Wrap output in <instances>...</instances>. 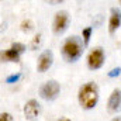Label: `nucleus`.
Instances as JSON below:
<instances>
[{"instance_id": "1", "label": "nucleus", "mask_w": 121, "mask_h": 121, "mask_svg": "<svg viewBox=\"0 0 121 121\" xmlns=\"http://www.w3.org/2000/svg\"><path fill=\"white\" fill-rule=\"evenodd\" d=\"M83 51H85V44L82 41V38L76 37V35H72V37H68L63 44H62V48H60V52H62V56L63 59L69 63H75L82 58L83 55Z\"/></svg>"}, {"instance_id": "2", "label": "nucleus", "mask_w": 121, "mask_h": 121, "mask_svg": "<svg viewBox=\"0 0 121 121\" xmlns=\"http://www.w3.org/2000/svg\"><path fill=\"white\" fill-rule=\"evenodd\" d=\"M99 97H100L99 86L94 82L85 83L78 91V101L83 110H93L99 103Z\"/></svg>"}, {"instance_id": "3", "label": "nucleus", "mask_w": 121, "mask_h": 121, "mask_svg": "<svg viewBox=\"0 0 121 121\" xmlns=\"http://www.w3.org/2000/svg\"><path fill=\"white\" fill-rule=\"evenodd\" d=\"M59 93H60V85L56 80H48L39 87L41 99H44L47 101H54L55 99H58Z\"/></svg>"}, {"instance_id": "4", "label": "nucleus", "mask_w": 121, "mask_h": 121, "mask_svg": "<svg viewBox=\"0 0 121 121\" xmlns=\"http://www.w3.org/2000/svg\"><path fill=\"white\" fill-rule=\"evenodd\" d=\"M104 60H106L104 49L101 47H96L87 55V68L91 70H97L104 65Z\"/></svg>"}, {"instance_id": "5", "label": "nucleus", "mask_w": 121, "mask_h": 121, "mask_svg": "<svg viewBox=\"0 0 121 121\" xmlns=\"http://www.w3.org/2000/svg\"><path fill=\"white\" fill-rule=\"evenodd\" d=\"M69 21H70V17H69V13L65 11V10H60L55 14L54 17V23H52V30L55 34H62L68 30L69 27Z\"/></svg>"}, {"instance_id": "6", "label": "nucleus", "mask_w": 121, "mask_h": 121, "mask_svg": "<svg viewBox=\"0 0 121 121\" xmlns=\"http://www.w3.org/2000/svg\"><path fill=\"white\" fill-rule=\"evenodd\" d=\"M23 114H24V117H26L27 121H37L38 120V117L41 114V104L38 103V100H35V99L28 100L24 104Z\"/></svg>"}, {"instance_id": "7", "label": "nucleus", "mask_w": 121, "mask_h": 121, "mask_svg": "<svg viewBox=\"0 0 121 121\" xmlns=\"http://www.w3.org/2000/svg\"><path fill=\"white\" fill-rule=\"evenodd\" d=\"M54 63V54L51 51H44L39 56H38V60H37V70L39 73H45L47 70L51 69Z\"/></svg>"}, {"instance_id": "8", "label": "nucleus", "mask_w": 121, "mask_h": 121, "mask_svg": "<svg viewBox=\"0 0 121 121\" xmlns=\"http://www.w3.org/2000/svg\"><path fill=\"white\" fill-rule=\"evenodd\" d=\"M121 26V10L118 7H113L110 10V17H108V32L113 35Z\"/></svg>"}, {"instance_id": "9", "label": "nucleus", "mask_w": 121, "mask_h": 121, "mask_svg": "<svg viewBox=\"0 0 121 121\" xmlns=\"http://www.w3.org/2000/svg\"><path fill=\"white\" fill-rule=\"evenodd\" d=\"M121 108V90L114 89L107 100V110L110 113H117Z\"/></svg>"}, {"instance_id": "10", "label": "nucleus", "mask_w": 121, "mask_h": 121, "mask_svg": "<svg viewBox=\"0 0 121 121\" xmlns=\"http://www.w3.org/2000/svg\"><path fill=\"white\" fill-rule=\"evenodd\" d=\"M21 54H18L17 51H14L11 47L6 51H0V62H20Z\"/></svg>"}, {"instance_id": "11", "label": "nucleus", "mask_w": 121, "mask_h": 121, "mask_svg": "<svg viewBox=\"0 0 121 121\" xmlns=\"http://www.w3.org/2000/svg\"><path fill=\"white\" fill-rule=\"evenodd\" d=\"M91 32H93V28H91V27H86V28H83V30H82V41H83L85 47H86V45H89V42H90Z\"/></svg>"}, {"instance_id": "12", "label": "nucleus", "mask_w": 121, "mask_h": 121, "mask_svg": "<svg viewBox=\"0 0 121 121\" xmlns=\"http://www.w3.org/2000/svg\"><path fill=\"white\" fill-rule=\"evenodd\" d=\"M20 28L23 32H26V34H28L31 31L34 30V23L31 21L30 18H27V20H23L21 21V24H20Z\"/></svg>"}, {"instance_id": "13", "label": "nucleus", "mask_w": 121, "mask_h": 121, "mask_svg": "<svg viewBox=\"0 0 121 121\" xmlns=\"http://www.w3.org/2000/svg\"><path fill=\"white\" fill-rule=\"evenodd\" d=\"M41 39H42V35L39 32L35 34L34 38H32V41H31V49H38L39 45H41Z\"/></svg>"}, {"instance_id": "14", "label": "nucleus", "mask_w": 121, "mask_h": 121, "mask_svg": "<svg viewBox=\"0 0 121 121\" xmlns=\"http://www.w3.org/2000/svg\"><path fill=\"white\" fill-rule=\"evenodd\" d=\"M11 48L14 49V51H17L18 54H24L26 52V49H27V47L24 45V44H21V42H14V44H11Z\"/></svg>"}, {"instance_id": "15", "label": "nucleus", "mask_w": 121, "mask_h": 121, "mask_svg": "<svg viewBox=\"0 0 121 121\" xmlns=\"http://www.w3.org/2000/svg\"><path fill=\"white\" fill-rule=\"evenodd\" d=\"M0 121H14V117L10 113L3 111V113H0Z\"/></svg>"}, {"instance_id": "16", "label": "nucleus", "mask_w": 121, "mask_h": 121, "mask_svg": "<svg viewBox=\"0 0 121 121\" xmlns=\"http://www.w3.org/2000/svg\"><path fill=\"white\" fill-rule=\"evenodd\" d=\"M121 72V68H114V69H111L107 75H108V78H116V76H118Z\"/></svg>"}, {"instance_id": "17", "label": "nucleus", "mask_w": 121, "mask_h": 121, "mask_svg": "<svg viewBox=\"0 0 121 121\" xmlns=\"http://www.w3.org/2000/svg\"><path fill=\"white\" fill-rule=\"evenodd\" d=\"M20 79V75H11V76H9L7 79H6V82L7 83H14V82H17Z\"/></svg>"}, {"instance_id": "18", "label": "nucleus", "mask_w": 121, "mask_h": 121, "mask_svg": "<svg viewBox=\"0 0 121 121\" xmlns=\"http://www.w3.org/2000/svg\"><path fill=\"white\" fill-rule=\"evenodd\" d=\"M47 3H49V4H60L63 0H45Z\"/></svg>"}, {"instance_id": "19", "label": "nucleus", "mask_w": 121, "mask_h": 121, "mask_svg": "<svg viewBox=\"0 0 121 121\" xmlns=\"http://www.w3.org/2000/svg\"><path fill=\"white\" fill-rule=\"evenodd\" d=\"M111 121H121V117H114Z\"/></svg>"}, {"instance_id": "20", "label": "nucleus", "mask_w": 121, "mask_h": 121, "mask_svg": "<svg viewBox=\"0 0 121 121\" xmlns=\"http://www.w3.org/2000/svg\"><path fill=\"white\" fill-rule=\"evenodd\" d=\"M58 121H72V120H69V118H59Z\"/></svg>"}, {"instance_id": "21", "label": "nucleus", "mask_w": 121, "mask_h": 121, "mask_svg": "<svg viewBox=\"0 0 121 121\" xmlns=\"http://www.w3.org/2000/svg\"><path fill=\"white\" fill-rule=\"evenodd\" d=\"M120 3H121V0H120Z\"/></svg>"}]
</instances>
